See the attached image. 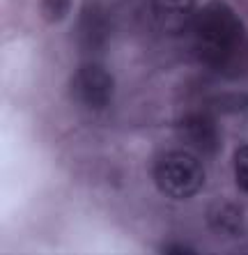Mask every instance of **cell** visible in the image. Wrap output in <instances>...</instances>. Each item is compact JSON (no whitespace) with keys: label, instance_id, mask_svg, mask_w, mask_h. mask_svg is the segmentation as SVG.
<instances>
[{"label":"cell","instance_id":"obj_1","mask_svg":"<svg viewBox=\"0 0 248 255\" xmlns=\"http://www.w3.org/2000/svg\"><path fill=\"white\" fill-rule=\"evenodd\" d=\"M195 53L209 69L228 78L248 74V30L242 16L223 0H209L195 12Z\"/></svg>","mask_w":248,"mask_h":255},{"label":"cell","instance_id":"obj_2","mask_svg":"<svg viewBox=\"0 0 248 255\" xmlns=\"http://www.w3.org/2000/svg\"><path fill=\"white\" fill-rule=\"evenodd\" d=\"M152 182L161 196L189 200L198 196L205 184V166L189 149H168L154 161Z\"/></svg>","mask_w":248,"mask_h":255},{"label":"cell","instance_id":"obj_3","mask_svg":"<svg viewBox=\"0 0 248 255\" xmlns=\"http://www.w3.org/2000/svg\"><path fill=\"white\" fill-rule=\"evenodd\" d=\"M115 95V81L104 65L90 60L81 65L69 81V97L88 111H104Z\"/></svg>","mask_w":248,"mask_h":255},{"label":"cell","instance_id":"obj_4","mask_svg":"<svg viewBox=\"0 0 248 255\" xmlns=\"http://www.w3.org/2000/svg\"><path fill=\"white\" fill-rule=\"evenodd\" d=\"M177 140L195 156L216 159L223 152V133L219 122L207 113H189L175 125Z\"/></svg>","mask_w":248,"mask_h":255},{"label":"cell","instance_id":"obj_5","mask_svg":"<svg viewBox=\"0 0 248 255\" xmlns=\"http://www.w3.org/2000/svg\"><path fill=\"white\" fill-rule=\"evenodd\" d=\"M71 37H74L78 53H83L85 58L101 55L111 42V18H108L106 9L99 2L88 0L78 12Z\"/></svg>","mask_w":248,"mask_h":255},{"label":"cell","instance_id":"obj_6","mask_svg":"<svg viewBox=\"0 0 248 255\" xmlns=\"http://www.w3.org/2000/svg\"><path fill=\"white\" fill-rule=\"evenodd\" d=\"M152 12L163 32L177 37L191 30L198 9L193 0H152Z\"/></svg>","mask_w":248,"mask_h":255},{"label":"cell","instance_id":"obj_7","mask_svg":"<svg viewBox=\"0 0 248 255\" xmlns=\"http://www.w3.org/2000/svg\"><path fill=\"white\" fill-rule=\"evenodd\" d=\"M207 228L219 237L237 239L246 232V219L244 212L230 200H214L205 212Z\"/></svg>","mask_w":248,"mask_h":255},{"label":"cell","instance_id":"obj_8","mask_svg":"<svg viewBox=\"0 0 248 255\" xmlns=\"http://www.w3.org/2000/svg\"><path fill=\"white\" fill-rule=\"evenodd\" d=\"M71 12V0H39L41 18L51 25L62 23Z\"/></svg>","mask_w":248,"mask_h":255},{"label":"cell","instance_id":"obj_9","mask_svg":"<svg viewBox=\"0 0 248 255\" xmlns=\"http://www.w3.org/2000/svg\"><path fill=\"white\" fill-rule=\"evenodd\" d=\"M235 182L237 189L248 193V145L235 149Z\"/></svg>","mask_w":248,"mask_h":255},{"label":"cell","instance_id":"obj_10","mask_svg":"<svg viewBox=\"0 0 248 255\" xmlns=\"http://www.w3.org/2000/svg\"><path fill=\"white\" fill-rule=\"evenodd\" d=\"M219 113H244L248 111V95H225L214 101Z\"/></svg>","mask_w":248,"mask_h":255},{"label":"cell","instance_id":"obj_11","mask_svg":"<svg viewBox=\"0 0 248 255\" xmlns=\"http://www.w3.org/2000/svg\"><path fill=\"white\" fill-rule=\"evenodd\" d=\"M163 253H182V255H193L195 249H191V246H186V244H168V246H163Z\"/></svg>","mask_w":248,"mask_h":255}]
</instances>
